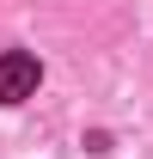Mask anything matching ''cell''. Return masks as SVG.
I'll use <instances>...</instances> for the list:
<instances>
[{"mask_svg":"<svg viewBox=\"0 0 153 159\" xmlns=\"http://www.w3.org/2000/svg\"><path fill=\"white\" fill-rule=\"evenodd\" d=\"M37 86H43V61L31 55V49H6V55H0V104L37 98Z\"/></svg>","mask_w":153,"mask_h":159,"instance_id":"1","label":"cell"}]
</instances>
